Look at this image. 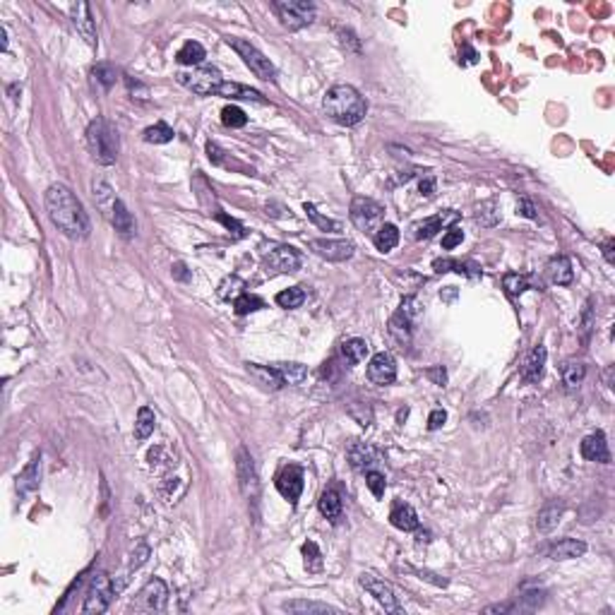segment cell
I'll return each instance as SVG.
<instances>
[{"instance_id":"obj_1","label":"cell","mask_w":615,"mask_h":615,"mask_svg":"<svg viewBox=\"0 0 615 615\" xmlns=\"http://www.w3.org/2000/svg\"><path fill=\"white\" fill-rule=\"evenodd\" d=\"M46 211L48 219L53 221L62 235L72 240H82L89 235V216H86L82 202L75 197V192L65 185H51L46 190Z\"/></svg>"},{"instance_id":"obj_2","label":"cell","mask_w":615,"mask_h":615,"mask_svg":"<svg viewBox=\"0 0 615 615\" xmlns=\"http://www.w3.org/2000/svg\"><path fill=\"white\" fill-rule=\"evenodd\" d=\"M322 108L334 123L339 125H356L365 118L368 113V104L360 96V91L351 84H334L322 99Z\"/></svg>"},{"instance_id":"obj_3","label":"cell","mask_w":615,"mask_h":615,"mask_svg":"<svg viewBox=\"0 0 615 615\" xmlns=\"http://www.w3.org/2000/svg\"><path fill=\"white\" fill-rule=\"evenodd\" d=\"M86 147L101 166H111L118 159V132L106 118H94L86 128Z\"/></svg>"},{"instance_id":"obj_4","label":"cell","mask_w":615,"mask_h":615,"mask_svg":"<svg viewBox=\"0 0 615 615\" xmlns=\"http://www.w3.org/2000/svg\"><path fill=\"white\" fill-rule=\"evenodd\" d=\"M176 77L185 89H190L192 94H200V96H214L219 91V86L224 84L219 67L214 65H200V67H190V70H181Z\"/></svg>"},{"instance_id":"obj_5","label":"cell","mask_w":615,"mask_h":615,"mask_svg":"<svg viewBox=\"0 0 615 615\" xmlns=\"http://www.w3.org/2000/svg\"><path fill=\"white\" fill-rule=\"evenodd\" d=\"M226 43H229V46L233 48L240 58H243V62L259 77V80H267V82L277 80V70H274L272 60H269L264 53H259L250 41L238 38V36H226Z\"/></svg>"},{"instance_id":"obj_6","label":"cell","mask_w":615,"mask_h":615,"mask_svg":"<svg viewBox=\"0 0 615 615\" xmlns=\"http://www.w3.org/2000/svg\"><path fill=\"white\" fill-rule=\"evenodd\" d=\"M115 586L113 579H111L106 572H96L89 581V589H86L84 596V605H82V613H106L111 605V601L115 599Z\"/></svg>"},{"instance_id":"obj_7","label":"cell","mask_w":615,"mask_h":615,"mask_svg":"<svg viewBox=\"0 0 615 615\" xmlns=\"http://www.w3.org/2000/svg\"><path fill=\"white\" fill-rule=\"evenodd\" d=\"M272 8L279 14L283 27L291 29V32L315 22V5L305 3V0H277V3H272Z\"/></svg>"},{"instance_id":"obj_8","label":"cell","mask_w":615,"mask_h":615,"mask_svg":"<svg viewBox=\"0 0 615 615\" xmlns=\"http://www.w3.org/2000/svg\"><path fill=\"white\" fill-rule=\"evenodd\" d=\"M235 471H238V485L243 498L248 500V504H253V509L257 512V502H259V478H257V469H255V461L250 456V452L245 447H240L238 454H235Z\"/></svg>"},{"instance_id":"obj_9","label":"cell","mask_w":615,"mask_h":615,"mask_svg":"<svg viewBox=\"0 0 615 615\" xmlns=\"http://www.w3.org/2000/svg\"><path fill=\"white\" fill-rule=\"evenodd\" d=\"M384 207L370 197H353L351 202V221L360 231H378L382 226Z\"/></svg>"},{"instance_id":"obj_10","label":"cell","mask_w":615,"mask_h":615,"mask_svg":"<svg viewBox=\"0 0 615 615\" xmlns=\"http://www.w3.org/2000/svg\"><path fill=\"white\" fill-rule=\"evenodd\" d=\"M298 267H301V255H298V250L291 248V245H279V248L269 250V253L262 257V269L269 274V277L296 272Z\"/></svg>"},{"instance_id":"obj_11","label":"cell","mask_w":615,"mask_h":615,"mask_svg":"<svg viewBox=\"0 0 615 615\" xmlns=\"http://www.w3.org/2000/svg\"><path fill=\"white\" fill-rule=\"evenodd\" d=\"M168 589L161 579H149L144 589L137 594V601L132 603L135 610H144V613H159L166 608Z\"/></svg>"},{"instance_id":"obj_12","label":"cell","mask_w":615,"mask_h":615,"mask_svg":"<svg viewBox=\"0 0 615 615\" xmlns=\"http://www.w3.org/2000/svg\"><path fill=\"white\" fill-rule=\"evenodd\" d=\"M358 581H360V586H363V589L368 591L384 610H387V613H402V605H399L397 596H394V591L389 584H384L382 579H378V577H373V575H365V572L360 575Z\"/></svg>"},{"instance_id":"obj_13","label":"cell","mask_w":615,"mask_h":615,"mask_svg":"<svg viewBox=\"0 0 615 615\" xmlns=\"http://www.w3.org/2000/svg\"><path fill=\"white\" fill-rule=\"evenodd\" d=\"M310 250L315 255H320L322 259H329V262H344L353 255V243L351 240H332V238H315L310 240Z\"/></svg>"},{"instance_id":"obj_14","label":"cell","mask_w":615,"mask_h":615,"mask_svg":"<svg viewBox=\"0 0 615 615\" xmlns=\"http://www.w3.org/2000/svg\"><path fill=\"white\" fill-rule=\"evenodd\" d=\"M277 490L288 500V502L296 504L303 493V469L301 466H296V464L283 466L277 476Z\"/></svg>"},{"instance_id":"obj_15","label":"cell","mask_w":615,"mask_h":615,"mask_svg":"<svg viewBox=\"0 0 615 615\" xmlns=\"http://www.w3.org/2000/svg\"><path fill=\"white\" fill-rule=\"evenodd\" d=\"M368 378L375 384H392L397 378V363H394L392 353H387V351L375 353L368 363Z\"/></svg>"},{"instance_id":"obj_16","label":"cell","mask_w":615,"mask_h":615,"mask_svg":"<svg viewBox=\"0 0 615 615\" xmlns=\"http://www.w3.org/2000/svg\"><path fill=\"white\" fill-rule=\"evenodd\" d=\"M581 456L589 461H599V464H610V452L605 435L601 430L591 432L581 440Z\"/></svg>"},{"instance_id":"obj_17","label":"cell","mask_w":615,"mask_h":615,"mask_svg":"<svg viewBox=\"0 0 615 615\" xmlns=\"http://www.w3.org/2000/svg\"><path fill=\"white\" fill-rule=\"evenodd\" d=\"M72 24L77 27V32L82 34L89 46H96V27H94V14H91V8L86 3H77L72 5Z\"/></svg>"},{"instance_id":"obj_18","label":"cell","mask_w":615,"mask_h":615,"mask_svg":"<svg viewBox=\"0 0 615 615\" xmlns=\"http://www.w3.org/2000/svg\"><path fill=\"white\" fill-rule=\"evenodd\" d=\"M41 483V454H34L32 461L22 469V474L17 476V493L19 498H27Z\"/></svg>"},{"instance_id":"obj_19","label":"cell","mask_w":615,"mask_h":615,"mask_svg":"<svg viewBox=\"0 0 615 615\" xmlns=\"http://www.w3.org/2000/svg\"><path fill=\"white\" fill-rule=\"evenodd\" d=\"M546 358H548V351L543 344L533 346L531 353L526 356L524 360V368H522V378L524 382H538L543 378V368H546Z\"/></svg>"},{"instance_id":"obj_20","label":"cell","mask_w":615,"mask_h":615,"mask_svg":"<svg viewBox=\"0 0 615 615\" xmlns=\"http://www.w3.org/2000/svg\"><path fill=\"white\" fill-rule=\"evenodd\" d=\"M546 272H548V279L553 283H557V286H570L572 279H575V269H572L570 257H565V255H557V257L548 259Z\"/></svg>"},{"instance_id":"obj_21","label":"cell","mask_w":615,"mask_h":615,"mask_svg":"<svg viewBox=\"0 0 615 615\" xmlns=\"http://www.w3.org/2000/svg\"><path fill=\"white\" fill-rule=\"evenodd\" d=\"M389 522H392V526L402 529V531H416L418 529V514H416V509H413L411 504L397 500V502L392 504V512H389Z\"/></svg>"},{"instance_id":"obj_22","label":"cell","mask_w":615,"mask_h":615,"mask_svg":"<svg viewBox=\"0 0 615 615\" xmlns=\"http://www.w3.org/2000/svg\"><path fill=\"white\" fill-rule=\"evenodd\" d=\"M584 553L586 543L577 541V538H560V541L548 548V557H553V560H572V557H579Z\"/></svg>"},{"instance_id":"obj_23","label":"cell","mask_w":615,"mask_h":615,"mask_svg":"<svg viewBox=\"0 0 615 615\" xmlns=\"http://www.w3.org/2000/svg\"><path fill=\"white\" fill-rule=\"evenodd\" d=\"M456 219H459V214L452 211V209H447V211H442V214H435V216H430V219L423 221V224H418L416 226V235L418 238H432L437 231H442L447 224H452V221H456Z\"/></svg>"},{"instance_id":"obj_24","label":"cell","mask_w":615,"mask_h":615,"mask_svg":"<svg viewBox=\"0 0 615 615\" xmlns=\"http://www.w3.org/2000/svg\"><path fill=\"white\" fill-rule=\"evenodd\" d=\"M245 368H248V373L253 375L255 380H257L262 387L267 389H279L283 384V380L279 378V373L274 370V365H257V363H245Z\"/></svg>"},{"instance_id":"obj_25","label":"cell","mask_w":615,"mask_h":615,"mask_svg":"<svg viewBox=\"0 0 615 615\" xmlns=\"http://www.w3.org/2000/svg\"><path fill=\"white\" fill-rule=\"evenodd\" d=\"M562 512H565V504H560V502L546 504V507H543L541 512H538V517H536V529L541 533L553 531V529L557 526V522H560Z\"/></svg>"},{"instance_id":"obj_26","label":"cell","mask_w":615,"mask_h":615,"mask_svg":"<svg viewBox=\"0 0 615 615\" xmlns=\"http://www.w3.org/2000/svg\"><path fill=\"white\" fill-rule=\"evenodd\" d=\"M216 96H226V99H248V101H257V104H262V94L255 89H250V86L245 84H238V82H224V84L219 86V91H216Z\"/></svg>"},{"instance_id":"obj_27","label":"cell","mask_w":615,"mask_h":615,"mask_svg":"<svg viewBox=\"0 0 615 615\" xmlns=\"http://www.w3.org/2000/svg\"><path fill=\"white\" fill-rule=\"evenodd\" d=\"M111 224H113V229L123 235H130L135 231V219L128 211V207H125V202L115 200L113 209H111Z\"/></svg>"},{"instance_id":"obj_28","label":"cell","mask_w":615,"mask_h":615,"mask_svg":"<svg viewBox=\"0 0 615 615\" xmlns=\"http://www.w3.org/2000/svg\"><path fill=\"white\" fill-rule=\"evenodd\" d=\"M560 370H562V382H565L567 389H577L586 378V365L581 363V360H575V358L565 360Z\"/></svg>"},{"instance_id":"obj_29","label":"cell","mask_w":615,"mask_h":615,"mask_svg":"<svg viewBox=\"0 0 615 615\" xmlns=\"http://www.w3.org/2000/svg\"><path fill=\"white\" fill-rule=\"evenodd\" d=\"M349 459H351V466H353V469L365 471L375 464V450L365 445V442H356V445L349 447Z\"/></svg>"},{"instance_id":"obj_30","label":"cell","mask_w":615,"mask_h":615,"mask_svg":"<svg viewBox=\"0 0 615 615\" xmlns=\"http://www.w3.org/2000/svg\"><path fill=\"white\" fill-rule=\"evenodd\" d=\"M283 610H288V613H298V615H305V613H315V615L339 613V608H334V605L317 603V601H286V603H283Z\"/></svg>"},{"instance_id":"obj_31","label":"cell","mask_w":615,"mask_h":615,"mask_svg":"<svg viewBox=\"0 0 615 615\" xmlns=\"http://www.w3.org/2000/svg\"><path fill=\"white\" fill-rule=\"evenodd\" d=\"M373 243L380 253H389V250H394L399 243V229L394 224H382L378 231H375Z\"/></svg>"},{"instance_id":"obj_32","label":"cell","mask_w":615,"mask_h":615,"mask_svg":"<svg viewBox=\"0 0 615 615\" xmlns=\"http://www.w3.org/2000/svg\"><path fill=\"white\" fill-rule=\"evenodd\" d=\"M274 370L283 380V384H303L308 378V368L303 363H274Z\"/></svg>"},{"instance_id":"obj_33","label":"cell","mask_w":615,"mask_h":615,"mask_svg":"<svg viewBox=\"0 0 615 615\" xmlns=\"http://www.w3.org/2000/svg\"><path fill=\"white\" fill-rule=\"evenodd\" d=\"M243 293H245V281L240 277H235V274L226 277L224 281L219 283V288H216V296L226 303H233L235 298H240Z\"/></svg>"},{"instance_id":"obj_34","label":"cell","mask_w":615,"mask_h":615,"mask_svg":"<svg viewBox=\"0 0 615 615\" xmlns=\"http://www.w3.org/2000/svg\"><path fill=\"white\" fill-rule=\"evenodd\" d=\"M317 507H320V512L325 514L329 522H336V519L341 517V498L336 490H325V493L320 495V502H317Z\"/></svg>"},{"instance_id":"obj_35","label":"cell","mask_w":615,"mask_h":615,"mask_svg":"<svg viewBox=\"0 0 615 615\" xmlns=\"http://www.w3.org/2000/svg\"><path fill=\"white\" fill-rule=\"evenodd\" d=\"M176 58H178V62H181V65L200 67V62L207 58V53H205V48H202V43L187 41V43H183V48L178 51Z\"/></svg>"},{"instance_id":"obj_36","label":"cell","mask_w":615,"mask_h":615,"mask_svg":"<svg viewBox=\"0 0 615 615\" xmlns=\"http://www.w3.org/2000/svg\"><path fill=\"white\" fill-rule=\"evenodd\" d=\"M154 426H156V416L149 406H142L137 411V421H135V437L137 440H147L154 432Z\"/></svg>"},{"instance_id":"obj_37","label":"cell","mask_w":615,"mask_h":615,"mask_svg":"<svg viewBox=\"0 0 615 615\" xmlns=\"http://www.w3.org/2000/svg\"><path fill=\"white\" fill-rule=\"evenodd\" d=\"M408 325H411V317H406L402 310L394 312L392 320H389V334H392L399 344H404V341H408V336H411V327Z\"/></svg>"},{"instance_id":"obj_38","label":"cell","mask_w":615,"mask_h":615,"mask_svg":"<svg viewBox=\"0 0 615 615\" xmlns=\"http://www.w3.org/2000/svg\"><path fill=\"white\" fill-rule=\"evenodd\" d=\"M341 351H344L346 360L349 363H360V360H365V356H368V341L365 339H346L344 346H341Z\"/></svg>"},{"instance_id":"obj_39","label":"cell","mask_w":615,"mask_h":615,"mask_svg":"<svg viewBox=\"0 0 615 615\" xmlns=\"http://www.w3.org/2000/svg\"><path fill=\"white\" fill-rule=\"evenodd\" d=\"M91 80H94L104 91H108L111 86L115 84V67L106 65V62H99V65L91 67Z\"/></svg>"},{"instance_id":"obj_40","label":"cell","mask_w":615,"mask_h":615,"mask_svg":"<svg viewBox=\"0 0 615 615\" xmlns=\"http://www.w3.org/2000/svg\"><path fill=\"white\" fill-rule=\"evenodd\" d=\"M173 139V128L166 123H156L152 125V128L144 130V142L149 144H166Z\"/></svg>"},{"instance_id":"obj_41","label":"cell","mask_w":615,"mask_h":615,"mask_svg":"<svg viewBox=\"0 0 615 615\" xmlns=\"http://www.w3.org/2000/svg\"><path fill=\"white\" fill-rule=\"evenodd\" d=\"M94 200H96V205H99L101 209L106 211V214L113 209L115 197H113V190H111L108 183H104V181H96L94 183Z\"/></svg>"},{"instance_id":"obj_42","label":"cell","mask_w":615,"mask_h":615,"mask_svg":"<svg viewBox=\"0 0 615 615\" xmlns=\"http://www.w3.org/2000/svg\"><path fill=\"white\" fill-rule=\"evenodd\" d=\"M303 301H305V291H303L301 286H293V288H286V291L277 293V303L281 308H301Z\"/></svg>"},{"instance_id":"obj_43","label":"cell","mask_w":615,"mask_h":615,"mask_svg":"<svg viewBox=\"0 0 615 615\" xmlns=\"http://www.w3.org/2000/svg\"><path fill=\"white\" fill-rule=\"evenodd\" d=\"M233 308L238 315H248V312H255V310H259V308H264V301L259 296H253V293L245 291L243 296L233 301Z\"/></svg>"},{"instance_id":"obj_44","label":"cell","mask_w":615,"mask_h":615,"mask_svg":"<svg viewBox=\"0 0 615 615\" xmlns=\"http://www.w3.org/2000/svg\"><path fill=\"white\" fill-rule=\"evenodd\" d=\"M303 557H305V570L308 572L322 570V553H320V548H317L315 541L303 543Z\"/></svg>"},{"instance_id":"obj_45","label":"cell","mask_w":615,"mask_h":615,"mask_svg":"<svg viewBox=\"0 0 615 615\" xmlns=\"http://www.w3.org/2000/svg\"><path fill=\"white\" fill-rule=\"evenodd\" d=\"M502 286H504V291H507L509 296H519V293H524L529 288V279L524 277V274H519V272H509V274H504Z\"/></svg>"},{"instance_id":"obj_46","label":"cell","mask_w":615,"mask_h":615,"mask_svg":"<svg viewBox=\"0 0 615 615\" xmlns=\"http://www.w3.org/2000/svg\"><path fill=\"white\" fill-rule=\"evenodd\" d=\"M221 123H224L226 128H243V125L248 123V115H245V111L238 108V106H226V108L221 111Z\"/></svg>"},{"instance_id":"obj_47","label":"cell","mask_w":615,"mask_h":615,"mask_svg":"<svg viewBox=\"0 0 615 615\" xmlns=\"http://www.w3.org/2000/svg\"><path fill=\"white\" fill-rule=\"evenodd\" d=\"M303 209H305V214L310 216V219L315 221V224L320 226V229H325V231H339V229H341V224H339V221H334V219H327V216H322L320 211L315 209V205H310V202H305V205H303Z\"/></svg>"},{"instance_id":"obj_48","label":"cell","mask_w":615,"mask_h":615,"mask_svg":"<svg viewBox=\"0 0 615 615\" xmlns=\"http://www.w3.org/2000/svg\"><path fill=\"white\" fill-rule=\"evenodd\" d=\"M365 485H368L370 493H373L375 498H382L384 488H387V483H384V476L380 474V471H365Z\"/></svg>"},{"instance_id":"obj_49","label":"cell","mask_w":615,"mask_h":615,"mask_svg":"<svg viewBox=\"0 0 615 615\" xmlns=\"http://www.w3.org/2000/svg\"><path fill=\"white\" fill-rule=\"evenodd\" d=\"M543 591H529V594H524L522 599L517 601V603L512 605V610L514 608H519V610H533V608H538V605L543 603Z\"/></svg>"},{"instance_id":"obj_50","label":"cell","mask_w":615,"mask_h":615,"mask_svg":"<svg viewBox=\"0 0 615 615\" xmlns=\"http://www.w3.org/2000/svg\"><path fill=\"white\" fill-rule=\"evenodd\" d=\"M216 221H221V224H224L226 229L233 233V238H243V235H245V226L240 224V221H235L233 216L224 214V211H216Z\"/></svg>"},{"instance_id":"obj_51","label":"cell","mask_w":615,"mask_h":615,"mask_svg":"<svg viewBox=\"0 0 615 615\" xmlns=\"http://www.w3.org/2000/svg\"><path fill=\"white\" fill-rule=\"evenodd\" d=\"M147 560H149V546L147 543H139V546L130 553V570H137V567H142Z\"/></svg>"},{"instance_id":"obj_52","label":"cell","mask_w":615,"mask_h":615,"mask_svg":"<svg viewBox=\"0 0 615 615\" xmlns=\"http://www.w3.org/2000/svg\"><path fill=\"white\" fill-rule=\"evenodd\" d=\"M461 240H464V233H461L459 229H450L445 235H442V248H445V250H452V248H456V245H459Z\"/></svg>"},{"instance_id":"obj_53","label":"cell","mask_w":615,"mask_h":615,"mask_svg":"<svg viewBox=\"0 0 615 615\" xmlns=\"http://www.w3.org/2000/svg\"><path fill=\"white\" fill-rule=\"evenodd\" d=\"M517 211L522 216H526V219H538L536 207L531 205V200H529V197H519V200H517Z\"/></svg>"},{"instance_id":"obj_54","label":"cell","mask_w":615,"mask_h":615,"mask_svg":"<svg viewBox=\"0 0 615 615\" xmlns=\"http://www.w3.org/2000/svg\"><path fill=\"white\" fill-rule=\"evenodd\" d=\"M418 190H421V195H426V197L435 195V176L426 173V176L421 178V183H418Z\"/></svg>"},{"instance_id":"obj_55","label":"cell","mask_w":615,"mask_h":615,"mask_svg":"<svg viewBox=\"0 0 615 615\" xmlns=\"http://www.w3.org/2000/svg\"><path fill=\"white\" fill-rule=\"evenodd\" d=\"M447 421V411L445 408H435V411L430 413V418H428V428L430 430H437V428H442Z\"/></svg>"},{"instance_id":"obj_56","label":"cell","mask_w":615,"mask_h":615,"mask_svg":"<svg viewBox=\"0 0 615 615\" xmlns=\"http://www.w3.org/2000/svg\"><path fill=\"white\" fill-rule=\"evenodd\" d=\"M589 332H591V301H586L584 312H581V339H589Z\"/></svg>"},{"instance_id":"obj_57","label":"cell","mask_w":615,"mask_h":615,"mask_svg":"<svg viewBox=\"0 0 615 615\" xmlns=\"http://www.w3.org/2000/svg\"><path fill=\"white\" fill-rule=\"evenodd\" d=\"M426 375H428V378H430L435 384H445V380H447V373H445V368H442V365H437V368H430Z\"/></svg>"},{"instance_id":"obj_58","label":"cell","mask_w":615,"mask_h":615,"mask_svg":"<svg viewBox=\"0 0 615 615\" xmlns=\"http://www.w3.org/2000/svg\"><path fill=\"white\" fill-rule=\"evenodd\" d=\"M461 51H464V60H459V62H466V65H474L476 60H478V53L474 51V48L469 46V43H461ZM459 51V53H461Z\"/></svg>"},{"instance_id":"obj_59","label":"cell","mask_w":615,"mask_h":615,"mask_svg":"<svg viewBox=\"0 0 615 615\" xmlns=\"http://www.w3.org/2000/svg\"><path fill=\"white\" fill-rule=\"evenodd\" d=\"M613 248H615V240L613 238H608L603 243V257H605V262L608 264H615V253H613Z\"/></svg>"},{"instance_id":"obj_60","label":"cell","mask_w":615,"mask_h":615,"mask_svg":"<svg viewBox=\"0 0 615 615\" xmlns=\"http://www.w3.org/2000/svg\"><path fill=\"white\" fill-rule=\"evenodd\" d=\"M173 277L181 279V281H187V279H190V272H187V267L183 262H176L173 264Z\"/></svg>"},{"instance_id":"obj_61","label":"cell","mask_w":615,"mask_h":615,"mask_svg":"<svg viewBox=\"0 0 615 615\" xmlns=\"http://www.w3.org/2000/svg\"><path fill=\"white\" fill-rule=\"evenodd\" d=\"M207 152H209V159L214 163H221V149L216 147L214 142H207Z\"/></svg>"},{"instance_id":"obj_62","label":"cell","mask_w":615,"mask_h":615,"mask_svg":"<svg viewBox=\"0 0 615 615\" xmlns=\"http://www.w3.org/2000/svg\"><path fill=\"white\" fill-rule=\"evenodd\" d=\"M0 36H3V51H8V29L0 27Z\"/></svg>"}]
</instances>
